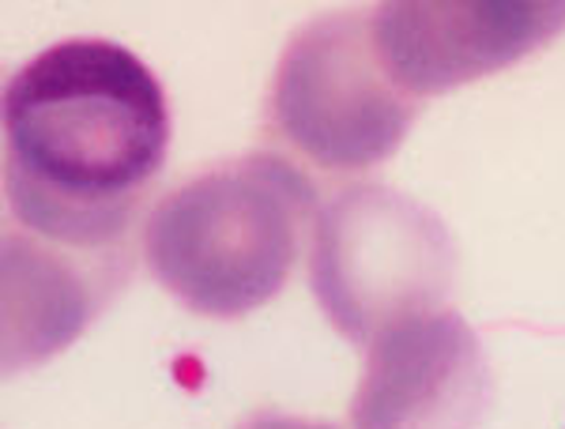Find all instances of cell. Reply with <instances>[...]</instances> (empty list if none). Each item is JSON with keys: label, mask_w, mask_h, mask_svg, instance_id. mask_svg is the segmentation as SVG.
Here are the masks:
<instances>
[{"label": "cell", "mask_w": 565, "mask_h": 429, "mask_svg": "<svg viewBox=\"0 0 565 429\" xmlns=\"http://www.w3.org/2000/svg\"><path fill=\"white\" fill-rule=\"evenodd\" d=\"M317 185L295 162L249 151L170 189L143 223V260L200 317H249L287 287Z\"/></svg>", "instance_id": "obj_2"}, {"label": "cell", "mask_w": 565, "mask_h": 429, "mask_svg": "<svg viewBox=\"0 0 565 429\" xmlns=\"http://www.w3.org/2000/svg\"><path fill=\"white\" fill-rule=\"evenodd\" d=\"M242 429H335L328 422H313V418H290V415H260Z\"/></svg>", "instance_id": "obj_8"}, {"label": "cell", "mask_w": 565, "mask_h": 429, "mask_svg": "<svg viewBox=\"0 0 565 429\" xmlns=\"http://www.w3.org/2000/svg\"><path fill=\"white\" fill-rule=\"evenodd\" d=\"M129 276V253H87L4 226V365L31 369L65 351Z\"/></svg>", "instance_id": "obj_7"}, {"label": "cell", "mask_w": 565, "mask_h": 429, "mask_svg": "<svg viewBox=\"0 0 565 429\" xmlns=\"http://www.w3.org/2000/svg\"><path fill=\"white\" fill-rule=\"evenodd\" d=\"M457 279V242L423 200L388 185L340 189L309 230V282L328 324L370 346L407 317L445 305Z\"/></svg>", "instance_id": "obj_3"}, {"label": "cell", "mask_w": 565, "mask_h": 429, "mask_svg": "<svg viewBox=\"0 0 565 429\" xmlns=\"http://www.w3.org/2000/svg\"><path fill=\"white\" fill-rule=\"evenodd\" d=\"M565 31V0H392L370 12L381 68L426 98L494 76Z\"/></svg>", "instance_id": "obj_5"}, {"label": "cell", "mask_w": 565, "mask_h": 429, "mask_svg": "<svg viewBox=\"0 0 565 429\" xmlns=\"http://www.w3.org/2000/svg\"><path fill=\"white\" fill-rule=\"evenodd\" d=\"M418 114L381 68L370 15L328 12L290 34L268 95L279 140L332 173H359L399 151Z\"/></svg>", "instance_id": "obj_4"}, {"label": "cell", "mask_w": 565, "mask_h": 429, "mask_svg": "<svg viewBox=\"0 0 565 429\" xmlns=\"http://www.w3.org/2000/svg\"><path fill=\"white\" fill-rule=\"evenodd\" d=\"M167 151L162 84L109 39L50 45L4 87L8 223L42 242L125 249Z\"/></svg>", "instance_id": "obj_1"}, {"label": "cell", "mask_w": 565, "mask_h": 429, "mask_svg": "<svg viewBox=\"0 0 565 429\" xmlns=\"http://www.w3.org/2000/svg\"><path fill=\"white\" fill-rule=\"evenodd\" d=\"M494 377L471 324L452 309L392 324L370 343L351 399L354 429H479Z\"/></svg>", "instance_id": "obj_6"}]
</instances>
